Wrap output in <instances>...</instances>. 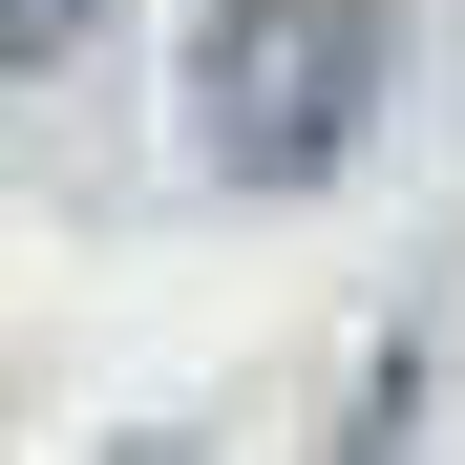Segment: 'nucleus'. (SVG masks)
<instances>
[{
	"instance_id": "obj_2",
	"label": "nucleus",
	"mask_w": 465,
	"mask_h": 465,
	"mask_svg": "<svg viewBox=\"0 0 465 465\" xmlns=\"http://www.w3.org/2000/svg\"><path fill=\"white\" fill-rule=\"evenodd\" d=\"M43 43H85V0H0V64H43Z\"/></svg>"
},
{
	"instance_id": "obj_1",
	"label": "nucleus",
	"mask_w": 465,
	"mask_h": 465,
	"mask_svg": "<svg viewBox=\"0 0 465 465\" xmlns=\"http://www.w3.org/2000/svg\"><path fill=\"white\" fill-rule=\"evenodd\" d=\"M360 106H381V0H212V22H191V127H212V170L296 191V170L360 148Z\"/></svg>"
}]
</instances>
